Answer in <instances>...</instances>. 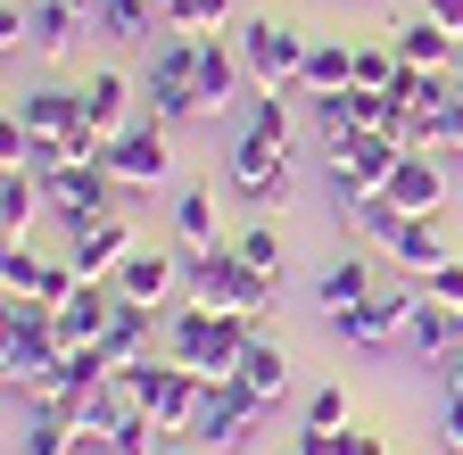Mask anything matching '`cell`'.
<instances>
[{"instance_id":"cell-1","label":"cell","mask_w":463,"mask_h":455,"mask_svg":"<svg viewBox=\"0 0 463 455\" xmlns=\"http://www.w3.org/2000/svg\"><path fill=\"white\" fill-rule=\"evenodd\" d=\"M249 339H257L249 315H223V307H207V299H191V290L165 307V356L191 365V373H207V381H232V373H241Z\"/></svg>"},{"instance_id":"cell-2","label":"cell","mask_w":463,"mask_h":455,"mask_svg":"<svg viewBox=\"0 0 463 455\" xmlns=\"http://www.w3.org/2000/svg\"><path fill=\"white\" fill-rule=\"evenodd\" d=\"M183 290L207 299V307H223V315L265 323L273 299H281V273H257V265H241L232 241H215V249H183Z\"/></svg>"},{"instance_id":"cell-3","label":"cell","mask_w":463,"mask_h":455,"mask_svg":"<svg viewBox=\"0 0 463 455\" xmlns=\"http://www.w3.org/2000/svg\"><path fill=\"white\" fill-rule=\"evenodd\" d=\"M232 42H241V75H249V91H298L307 50H315V33H298L289 17H249V25H232Z\"/></svg>"},{"instance_id":"cell-4","label":"cell","mask_w":463,"mask_h":455,"mask_svg":"<svg viewBox=\"0 0 463 455\" xmlns=\"http://www.w3.org/2000/svg\"><path fill=\"white\" fill-rule=\"evenodd\" d=\"M141 100H149V117L174 125V133L207 117V100H199V33H165V42L149 50V83H141Z\"/></svg>"},{"instance_id":"cell-5","label":"cell","mask_w":463,"mask_h":455,"mask_svg":"<svg viewBox=\"0 0 463 455\" xmlns=\"http://www.w3.org/2000/svg\"><path fill=\"white\" fill-rule=\"evenodd\" d=\"M289 157L298 149H281V141H265V133H232V149H223V191L241 199V207H257V215H273V207H289Z\"/></svg>"},{"instance_id":"cell-6","label":"cell","mask_w":463,"mask_h":455,"mask_svg":"<svg viewBox=\"0 0 463 455\" xmlns=\"http://www.w3.org/2000/svg\"><path fill=\"white\" fill-rule=\"evenodd\" d=\"M125 389H133V406H141L165 439H183L191 414H199V397H207V373L174 365V356H141V365H125Z\"/></svg>"},{"instance_id":"cell-7","label":"cell","mask_w":463,"mask_h":455,"mask_svg":"<svg viewBox=\"0 0 463 455\" xmlns=\"http://www.w3.org/2000/svg\"><path fill=\"white\" fill-rule=\"evenodd\" d=\"M257 422H265V406H257L241 381H207V397H199V414H191L183 439H191L199 455H241Z\"/></svg>"},{"instance_id":"cell-8","label":"cell","mask_w":463,"mask_h":455,"mask_svg":"<svg viewBox=\"0 0 463 455\" xmlns=\"http://www.w3.org/2000/svg\"><path fill=\"white\" fill-rule=\"evenodd\" d=\"M99 166L125 191H157L165 175H174V125H157V117H133L125 133H108V149H99Z\"/></svg>"},{"instance_id":"cell-9","label":"cell","mask_w":463,"mask_h":455,"mask_svg":"<svg viewBox=\"0 0 463 455\" xmlns=\"http://www.w3.org/2000/svg\"><path fill=\"white\" fill-rule=\"evenodd\" d=\"M414 307H422V281H381V290L356 315H339L331 331L347 339V348H364V356H389L397 339H405V323H414Z\"/></svg>"},{"instance_id":"cell-10","label":"cell","mask_w":463,"mask_h":455,"mask_svg":"<svg viewBox=\"0 0 463 455\" xmlns=\"http://www.w3.org/2000/svg\"><path fill=\"white\" fill-rule=\"evenodd\" d=\"M116 191H125V183H116L99 157H67V166H42V199H50L58 215H67V223H75V215H108V207H116Z\"/></svg>"},{"instance_id":"cell-11","label":"cell","mask_w":463,"mask_h":455,"mask_svg":"<svg viewBox=\"0 0 463 455\" xmlns=\"http://www.w3.org/2000/svg\"><path fill=\"white\" fill-rule=\"evenodd\" d=\"M116 281V299H141V307H174L183 299V241L174 249H149V241H133V257L108 273Z\"/></svg>"},{"instance_id":"cell-12","label":"cell","mask_w":463,"mask_h":455,"mask_svg":"<svg viewBox=\"0 0 463 455\" xmlns=\"http://www.w3.org/2000/svg\"><path fill=\"white\" fill-rule=\"evenodd\" d=\"M67 232H75V249H67V265H75L83 281H108L116 265H125V257H133V241H141V232H133V223H125V215H116V207H108V215H75V223H67Z\"/></svg>"},{"instance_id":"cell-13","label":"cell","mask_w":463,"mask_h":455,"mask_svg":"<svg viewBox=\"0 0 463 455\" xmlns=\"http://www.w3.org/2000/svg\"><path fill=\"white\" fill-rule=\"evenodd\" d=\"M373 290H381V281H373V265H364L356 249H331V257H323V273H315V307H323V323L356 315Z\"/></svg>"},{"instance_id":"cell-14","label":"cell","mask_w":463,"mask_h":455,"mask_svg":"<svg viewBox=\"0 0 463 455\" xmlns=\"http://www.w3.org/2000/svg\"><path fill=\"white\" fill-rule=\"evenodd\" d=\"M389 207H397V215H439V207H447V166H439L430 149H405L397 175H389Z\"/></svg>"},{"instance_id":"cell-15","label":"cell","mask_w":463,"mask_h":455,"mask_svg":"<svg viewBox=\"0 0 463 455\" xmlns=\"http://www.w3.org/2000/svg\"><path fill=\"white\" fill-rule=\"evenodd\" d=\"M108 323H116V281H83V290L50 315V331H58V348H67V356H75V348H91Z\"/></svg>"},{"instance_id":"cell-16","label":"cell","mask_w":463,"mask_h":455,"mask_svg":"<svg viewBox=\"0 0 463 455\" xmlns=\"http://www.w3.org/2000/svg\"><path fill=\"white\" fill-rule=\"evenodd\" d=\"M381 249L397 257V273H405V281H430V273L455 257V249H447V232H439V215H405V223H397V232H389Z\"/></svg>"},{"instance_id":"cell-17","label":"cell","mask_w":463,"mask_h":455,"mask_svg":"<svg viewBox=\"0 0 463 455\" xmlns=\"http://www.w3.org/2000/svg\"><path fill=\"white\" fill-rule=\"evenodd\" d=\"M75 33H91V17L75 9V0H25V50L33 59H67Z\"/></svg>"},{"instance_id":"cell-18","label":"cell","mask_w":463,"mask_h":455,"mask_svg":"<svg viewBox=\"0 0 463 455\" xmlns=\"http://www.w3.org/2000/svg\"><path fill=\"white\" fill-rule=\"evenodd\" d=\"M232 381H241L249 397H257V406L273 414L281 406V397H289V348H281V339L257 323V339H249V356H241V373H232Z\"/></svg>"},{"instance_id":"cell-19","label":"cell","mask_w":463,"mask_h":455,"mask_svg":"<svg viewBox=\"0 0 463 455\" xmlns=\"http://www.w3.org/2000/svg\"><path fill=\"white\" fill-rule=\"evenodd\" d=\"M83 447V422L50 397H25V422H17V455H75Z\"/></svg>"},{"instance_id":"cell-20","label":"cell","mask_w":463,"mask_h":455,"mask_svg":"<svg viewBox=\"0 0 463 455\" xmlns=\"http://www.w3.org/2000/svg\"><path fill=\"white\" fill-rule=\"evenodd\" d=\"M389 42H397V59H405V67H455V59H463V33H447V25L422 17V9H414V17H397Z\"/></svg>"},{"instance_id":"cell-21","label":"cell","mask_w":463,"mask_h":455,"mask_svg":"<svg viewBox=\"0 0 463 455\" xmlns=\"http://www.w3.org/2000/svg\"><path fill=\"white\" fill-rule=\"evenodd\" d=\"M241 42H223V33H199V100H207V117H223L232 100H241Z\"/></svg>"},{"instance_id":"cell-22","label":"cell","mask_w":463,"mask_h":455,"mask_svg":"<svg viewBox=\"0 0 463 455\" xmlns=\"http://www.w3.org/2000/svg\"><path fill=\"white\" fill-rule=\"evenodd\" d=\"M347 83H356V33H315L298 91H307V100H323V91H347Z\"/></svg>"},{"instance_id":"cell-23","label":"cell","mask_w":463,"mask_h":455,"mask_svg":"<svg viewBox=\"0 0 463 455\" xmlns=\"http://www.w3.org/2000/svg\"><path fill=\"white\" fill-rule=\"evenodd\" d=\"M83 125L91 133H125L133 125V83L116 75V67H91L83 75Z\"/></svg>"},{"instance_id":"cell-24","label":"cell","mask_w":463,"mask_h":455,"mask_svg":"<svg viewBox=\"0 0 463 455\" xmlns=\"http://www.w3.org/2000/svg\"><path fill=\"white\" fill-rule=\"evenodd\" d=\"M463 339V307H439L430 290H422V307H414V323H405V348H414V365H439L447 348Z\"/></svg>"},{"instance_id":"cell-25","label":"cell","mask_w":463,"mask_h":455,"mask_svg":"<svg viewBox=\"0 0 463 455\" xmlns=\"http://www.w3.org/2000/svg\"><path fill=\"white\" fill-rule=\"evenodd\" d=\"M33 207H50L42 199V166H0V232L25 241L33 232Z\"/></svg>"},{"instance_id":"cell-26","label":"cell","mask_w":463,"mask_h":455,"mask_svg":"<svg viewBox=\"0 0 463 455\" xmlns=\"http://www.w3.org/2000/svg\"><path fill=\"white\" fill-rule=\"evenodd\" d=\"M149 25H165V0H99L91 9L99 42H149Z\"/></svg>"},{"instance_id":"cell-27","label":"cell","mask_w":463,"mask_h":455,"mask_svg":"<svg viewBox=\"0 0 463 455\" xmlns=\"http://www.w3.org/2000/svg\"><path fill=\"white\" fill-rule=\"evenodd\" d=\"M174 241H183V249H215V191L207 183L174 191Z\"/></svg>"},{"instance_id":"cell-28","label":"cell","mask_w":463,"mask_h":455,"mask_svg":"<svg viewBox=\"0 0 463 455\" xmlns=\"http://www.w3.org/2000/svg\"><path fill=\"white\" fill-rule=\"evenodd\" d=\"M232 249H241V265H257V273H281V265H289L281 223H273V215H249L241 232H232Z\"/></svg>"},{"instance_id":"cell-29","label":"cell","mask_w":463,"mask_h":455,"mask_svg":"<svg viewBox=\"0 0 463 455\" xmlns=\"http://www.w3.org/2000/svg\"><path fill=\"white\" fill-rule=\"evenodd\" d=\"M42 273H50V257L33 241H9V257H0V290H9V299H42Z\"/></svg>"},{"instance_id":"cell-30","label":"cell","mask_w":463,"mask_h":455,"mask_svg":"<svg viewBox=\"0 0 463 455\" xmlns=\"http://www.w3.org/2000/svg\"><path fill=\"white\" fill-rule=\"evenodd\" d=\"M241 0H165V33H223Z\"/></svg>"},{"instance_id":"cell-31","label":"cell","mask_w":463,"mask_h":455,"mask_svg":"<svg viewBox=\"0 0 463 455\" xmlns=\"http://www.w3.org/2000/svg\"><path fill=\"white\" fill-rule=\"evenodd\" d=\"M414 149H430V157H463V100H447L439 117L414 125Z\"/></svg>"},{"instance_id":"cell-32","label":"cell","mask_w":463,"mask_h":455,"mask_svg":"<svg viewBox=\"0 0 463 455\" xmlns=\"http://www.w3.org/2000/svg\"><path fill=\"white\" fill-rule=\"evenodd\" d=\"M405 59H397V42H356V83L364 91H397Z\"/></svg>"},{"instance_id":"cell-33","label":"cell","mask_w":463,"mask_h":455,"mask_svg":"<svg viewBox=\"0 0 463 455\" xmlns=\"http://www.w3.org/2000/svg\"><path fill=\"white\" fill-rule=\"evenodd\" d=\"M249 133H265V141H281V149H298V133H289V108H281V91H257V100H249Z\"/></svg>"},{"instance_id":"cell-34","label":"cell","mask_w":463,"mask_h":455,"mask_svg":"<svg viewBox=\"0 0 463 455\" xmlns=\"http://www.w3.org/2000/svg\"><path fill=\"white\" fill-rule=\"evenodd\" d=\"M298 422H307V431H339V422H347V381H323L307 406H298Z\"/></svg>"},{"instance_id":"cell-35","label":"cell","mask_w":463,"mask_h":455,"mask_svg":"<svg viewBox=\"0 0 463 455\" xmlns=\"http://www.w3.org/2000/svg\"><path fill=\"white\" fill-rule=\"evenodd\" d=\"M422 290H430L439 307H463V257H447V265H439V273L422 281Z\"/></svg>"},{"instance_id":"cell-36","label":"cell","mask_w":463,"mask_h":455,"mask_svg":"<svg viewBox=\"0 0 463 455\" xmlns=\"http://www.w3.org/2000/svg\"><path fill=\"white\" fill-rule=\"evenodd\" d=\"M289 455H347V431H307V422H298V439H289Z\"/></svg>"},{"instance_id":"cell-37","label":"cell","mask_w":463,"mask_h":455,"mask_svg":"<svg viewBox=\"0 0 463 455\" xmlns=\"http://www.w3.org/2000/svg\"><path fill=\"white\" fill-rule=\"evenodd\" d=\"M439 447L463 455V389H447V406H439Z\"/></svg>"},{"instance_id":"cell-38","label":"cell","mask_w":463,"mask_h":455,"mask_svg":"<svg viewBox=\"0 0 463 455\" xmlns=\"http://www.w3.org/2000/svg\"><path fill=\"white\" fill-rule=\"evenodd\" d=\"M422 17H439L447 33H463V0H422Z\"/></svg>"},{"instance_id":"cell-39","label":"cell","mask_w":463,"mask_h":455,"mask_svg":"<svg viewBox=\"0 0 463 455\" xmlns=\"http://www.w3.org/2000/svg\"><path fill=\"white\" fill-rule=\"evenodd\" d=\"M430 373H439V381H447V389H463V339H455V348H447V356H439V365H430Z\"/></svg>"},{"instance_id":"cell-40","label":"cell","mask_w":463,"mask_h":455,"mask_svg":"<svg viewBox=\"0 0 463 455\" xmlns=\"http://www.w3.org/2000/svg\"><path fill=\"white\" fill-rule=\"evenodd\" d=\"M347 455H389V447H381V431H347Z\"/></svg>"},{"instance_id":"cell-41","label":"cell","mask_w":463,"mask_h":455,"mask_svg":"<svg viewBox=\"0 0 463 455\" xmlns=\"http://www.w3.org/2000/svg\"><path fill=\"white\" fill-rule=\"evenodd\" d=\"M165 455H199V447H191V439H165Z\"/></svg>"},{"instance_id":"cell-42","label":"cell","mask_w":463,"mask_h":455,"mask_svg":"<svg viewBox=\"0 0 463 455\" xmlns=\"http://www.w3.org/2000/svg\"><path fill=\"white\" fill-rule=\"evenodd\" d=\"M455 100H463V59H455Z\"/></svg>"},{"instance_id":"cell-43","label":"cell","mask_w":463,"mask_h":455,"mask_svg":"<svg viewBox=\"0 0 463 455\" xmlns=\"http://www.w3.org/2000/svg\"><path fill=\"white\" fill-rule=\"evenodd\" d=\"M75 9H83V17H91V9H99V0H75Z\"/></svg>"}]
</instances>
